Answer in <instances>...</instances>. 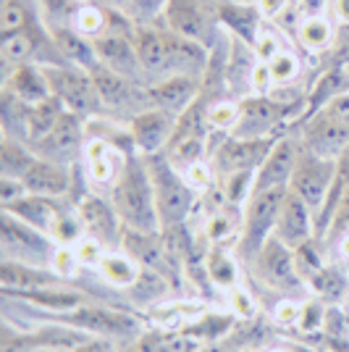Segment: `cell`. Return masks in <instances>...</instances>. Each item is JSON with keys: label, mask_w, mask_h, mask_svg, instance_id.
I'll use <instances>...</instances> for the list:
<instances>
[{"label": "cell", "mask_w": 349, "mask_h": 352, "mask_svg": "<svg viewBox=\"0 0 349 352\" xmlns=\"http://www.w3.org/2000/svg\"><path fill=\"white\" fill-rule=\"evenodd\" d=\"M111 203L116 208L124 229L160 232V216L155 206V190L147 171L145 155L129 153L116 184L111 187Z\"/></svg>", "instance_id": "cell-1"}, {"label": "cell", "mask_w": 349, "mask_h": 352, "mask_svg": "<svg viewBox=\"0 0 349 352\" xmlns=\"http://www.w3.org/2000/svg\"><path fill=\"white\" fill-rule=\"evenodd\" d=\"M147 171L155 190V206H158L160 229L184 226L197 206V190L190 184L184 171H179L174 163L166 158V153L145 155Z\"/></svg>", "instance_id": "cell-2"}, {"label": "cell", "mask_w": 349, "mask_h": 352, "mask_svg": "<svg viewBox=\"0 0 349 352\" xmlns=\"http://www.w3.org/2000/svg\"><path fill=\"white\" fill-rule=\"evenodd\" d=\"M242 103V113H239V124L234 134L229 137H245V140H265V137H281V126L294 124L302 118L307 108V92L300 100H278L271 95H249Z\"/></svg>", "instance_id": "cell-3"}, {"label": "cell", "mask_w": 349, "mask_h": 352, "mask_svg": "<svg viewBox=\"0 0 349 352\" xmlns=\"http://www.w3.org/2000/svg\"><path fill=\"white\" fill-rule=\"evenodd\" d=\"M45 79L50 85V95L58 100L69 113H76L79 118H98L102 111L100 92L95 87V79L87 69L74 66V63H40Z\"/></svg>", "instance_id": "cell-4"}, {"label": "cell", "mask_w": 349, "mask_h": 352, "mask_svg": "<svg viewBox=\"0 0 349 352\" xmlns=\"http://www.w3.org/2000/svg\"><path fill=\"white\" fill-rule=\"evenodd\" d=\"M210 134L213 132H210V124H207V105H205V98L200 95L187 111H181L176 116L174 134H171L163 153L179 171H187L190 166L205 161V155L210 153L207 150Z\"/></svg>", "instance_id": "cell-5"}, {"label": "cell", "mask_w": 349, "mask_h": 352, "mask_svg": "<svg viewBox=\"0 0 349 352\" xmlns=\"http://www.w3.org/2000/svg\"><path fill=\"white\" fill-rule=\"evenodd\" d=\"M289 190H262L252 192L249 200L242 208V226L236 239V255L252 263V258L260 252V248L273 236L276 219L281 203Z\"/></svg>", "instance_id": "cell-6"}, {"label": "cell", "mask_w": 349, "mask_h": 352, "mask_svg": "<svg viewBox=\"0 0 349 352\" xmlns=\"http://www.w3.org/2000/svg\"><path fill=\"white\" fill-rule=\"evenodd\" d=\"M0 250H3L5 261H21V263L50 268L58 245L45 232L16 219L14 213L3 210V216H0Z\"/></svg>", "instance_id": "cell-7"}, {"label": "cell", "mask_w": 349, "mask_h": 352, "mask_svg": "<svg viewBox=\"0 0 349 352\" xmlns=\"http://www.w3.org/2000/svg\"><path fill=\"white\" fill-rule=\"evenodd\" d=\"M47 316H50V321L69 323L74 329H82V331L98 334V337H108L113 342H118V339L131 342L145 331L139 318H134L124 310L102 308V305H92V302L66 310V313H47Z\"/></svg>", "instance_id": "cell-8"}, {"label": "cell", "mask_w": 349, "mask_h": 352, "mask_svg": "<svg viewBox=\"0 0 349 352\" xmlns=\"http://www.w3.org/2000/svg\"><path fill=\"white\" fill-rule=\"evenodd\" d=\"M252 271L268 289H276L291 300H294V294H305L310 289L297 268L294 250L278 242L276 236H271L260 248V252L252 258Z\"/></svg>", "instance_id": "cell-9"}, {"label": "cell", "mask_w": 349, "mask_h": 352, "mask_svg": "<svg viewBox=\"0 0 349 352\" xmlns=\"http://www.w3.org/2000/svg\"><path fill=\"white\" fill-rule=\"evenodd\" d=\"M297 126H300L297 137H300L302 147L318 158L336 161L349 145V124L336 118L334 113H328L326 108H320L313 116L300 118Z\"/></svg>", "instance_id": "cell-10"}, {"label": "cell", "mask_w": 349, "mask_h": 352, "mask_svg": "<svg viewBox=\"0 0 349 352\" xmlns=\"http://www.w3.org/2000/svg\"><path fill=\"white\" fill-rule=\"evenodd\" d=\"M87 145V121L79 118L76 113L63 111V116L58 118V124L45 134L43 140L32 142V150L45 158V161L63 163V166H71L76 158H82Z\"/></svg>", "instance_id": "cell-11"}, {"label": "cell", "mask_w": 349, "mask_h": 352, "mask_svg": "<svg viewBox=\"0 0 349 352\" xmlns=\"http://www.w3.org/2000/svg\"><path fill=\"white\" fill-rule=\"evenodd\" d=\"M74 210L85 226V234L98 239L100 245H105L108 250L121 248L124 239V223L118 219L116 208L111 200H102L100 195L95 192H82L74 203Z\"/></svg>", "instance_id": "cell-12"}, {"label": "cell", "mask_w": 349, "mask_h": 352, "mask_svg": "<svg viewBox=\"0 0 349 352\" xmlns=\"http://www.w3.org/2000/svg\"><path fill=\"white\" fill-rule=\"evenodd\" d=\"M334 174H336V161H328V158H318L313 153H307L302 147V155L297 161V168H294V176H291L289 190L302 197L307 206L318 213L328 192H331V184H334Z\"/></svg>", "instance_id": "cell-13"}, {"label": "cell", "mask_w": 349, "mask_h": 352, "mask_svg": "<svg viewBox=\"0 0 349 352\" xmlns=\"http://www.w3.org/2000/svg\"><path fill=\"white\" fill-rule=\"evenodd\" d=\"M300 155H302L300 137L297 134H281L276 142H273V147H271V153L265 155V161L260 163V168L255 171L252 192L289 190Z\"/></svg>", "instance_id": "cell-14"}, {"label": "cell", "mask_w": 349, "mask_h": 352, "mask_svg": "<svg viewBox=\"0 0 349 352\" xmlns=\"http://www.w3.org/2000/svg\"><path fill=\"white\" fill-rule=\"evenodd\" d=\"M278 137H265V140H245V137H226L210 155V163L216 168V176L223 179L239 171H258L265 155Z\"/></svg>", "instance_id": "cell-15"}, {"label": "cell", "mask_w": 349, "mask_h": 352, "mask_svg": "<svg viewBox=\"0 0 349 352\" xmlns=\"http://www.w3.org/2000/svg\"><path fill=\"white\" fill-rule=\"evenodd\" d=\"M176 126V113L163 108H145L129 118V137L139 155H158L166 150Z\"/></svg>", "instance_id": "cell-16"}, {"label": "cell", "mask_w": 349, "mask_h": 352, "mask_svg": "<svg viewBox=\"0 0 349 352\" xmlns=\"http://www.w3.org/2000/svg\"><path fill=\"white\" fill-rule=\"evenodd\" d=\"M147 105L150 108H163L171 113L187 111L200 95H203V76L197 74H168L163 79H155L145 89Z\"/></svg>", "instance_id": "cell-17"}, {"label": "cell", "mask_w": 349, "mask_h": 352, "mask_svg": "<svg viewBox=\"0 0 349 352\" xmlns=\"http://www.w3.org/2000/svg\"><path fill=\"white\" fill-rule=\"evenodd\" d=\"M273 236L291 250L302 248L310 239H318L315 236V210L307 206L302 197H297L291 190L286 192V197L281 203Z\"/></svg>", "instance_id": "cell-18"}, {"label": "cell", "mask_w": 349, "mask_h": 352, "mask_svg": "<svg viewBox=\"0 0 349 352\" xmlns=\"http://www.w3.org/2000/svg\"><path fill=\"white\" fill-rule=\"evenodd\" d=\"M131 32H105L100 37H95L92 43H95V53H98V60L102 66H108L111 72L121 74L131 82H139L145 69L139 63Z\"/></svg>", "instance_id": "cell-19"}, {"label": "cell", "mask_w": 349, "mask_h": 352, "mask_svg": "<svg viewBox=\"0 0 349 352\" xmlns=\"http://www.w3.org/2000/svg\"><path fill=\"white\" fill-rule=\"evenodd\" d=\"M89 74H92L95 87L100 92L102 108H113V111H116V108H139V111L150 108V105H147V95L137 89V82H131L126 76L111 72V69L102 66V63L92 66Z\"/></svg>", "instance_id": "cell-20"}, {"label": "cell", "mask_w": 349, "mask_h": 352, "mask_svg": "<svg viewBox=\"0 0 349 352\" xmlns=\"http://www.w3.org/2000/svg\"><path fill=\"white\" fill-rule=\"evenodd\" d=\"M131 40L137 47L139 63L147 76H168L171 74V32L150 30V27H134Z\"/></svg>", "instance_id": "cell-21"}, {"label": "cell", "mask_w": 349, "mask_h": 352, "mask_svg": "<svg viewBox=\"0 0 349 352\" xmlns=\"http://www.w3.org/2000/svg\"><path fill=\"white\" fill-rule=\"evenodd\" d=\"M56 284H63V279L53 268L21 263V261H5V258L0 263V287H3L5 297L8 294L34 292V289H45V287H56Z\"/></svg>", "instance_id": "cell-22"}, {"label": "cell", "mask_w": 349, "mask_h": 352, "mask_svg": "<svg viewBox=\"0 0 349 352\" xmlns=\"http://www.w3.org/2000/svg\"><path fill=\"white\" fill-rule=\"evenodd\" d=\"M3 95H8L24 105H37L47 98H53L40 63H21V66L8 69L3 74Z\"/></svg>", "instance_id": "cell-23"}, {"label": "cell", "mask_w": 349, "mask_h": 352, "mask_svg": "<svg viewBox=\"0 0 349 352\" xmlns=\"http://www.w3.org/2000/svg\"><path fill=\"white\" fill-rule=\"evenodd\" d=\"M216 19L236 43H245L255 50L262 32V11L258 3H221Z\"/></svg>", "instance_id": "cell-24"}, {"label": "cell", "mask_w": 349, "mask_h": 352, "mask_svg": "<svg viewBox=\"0 0 349 352\" xmlns=\"http://www.w3.org/2000/svg\"><path fill=\"white\" fill-rule=\"evenodd\" d=\"M126 155H129V153H121L118 147H113L111 142L100 140V137H87V145H85V153H82V161H85V166H87L89 182L113 187L118 174H121V168H124Z\"/></svg>", "instance_id": "cell-25"}, {"label": "cell", "mask_w": 349, "mask_h": 352, "mask_svg": "<svg viewBox=\"0 0 349 352\" xmlns=\"http://www.w3.org/2000/svg\"><path fill=\"white\" fill-rule=\"evenodd\" d=\"M32 195H45V197H63L71 190V171L63 163L45 161L37 155V161L30 166V171L21 176Z\"/></svg>", "instance_id": "cell-26"}, {"label": "cell", "mask_w": 349, "mask_h": 352, "mask_svg": "<svg viewBox=\"0 0 349 352\" xmlns=\"http://www.w3.org/2000/svg\"><path fill=\"white\" fill-rule=\"evenodd\" d=\"M50 34V40L56 45V50H58V56L66 63H74V66H82V69H92V66H98L100 60H98V53H95V43L85 37L79 30H74V27H53V30H47Z\"/></svg>", "instance_id": "cell-27"}, {"label": "cell", "mask_w": 349, "mask_h": 352, "mask_svg": "<svg viewBox=\"0 0 349 352\" xmlns=\"http://www.w3.org/2000/svg\"><path fill=\"white\" fill-rule=\"evenodd\" d=\"M203 339L192 337L190 331H142L131 339L124 352H200Z\"/></svg>", "instance_id": "cell-28"}, {"label": "cell", "mask_w": 349, "mask_h": 352, "mask_svg": "<svg viewBox=\"0 0 349 352\" xmlns=\"http://www.w3.org/2000/svg\"><path fill=\"white\" fill-rule=\"evenodd\" d=\"M166 24L176 34H184L190 40L203 43L205 34V14L197 0H166Z\"/></svg>", "instance_id": "cell-29"}, {"label": "cell", "mask_w": 349, "mask_h": 352, "mask_svg": "<svg viewBox=\"0 0 349 352\" xmlns=\"http://www.w3.org/2000/svg\"><path fill=\"white\" fill-rule=\"evenodd\" d=\"M3 210L14 213L16 219H21L24 223H30V226H34V229H40V232L50 236V226L56 223L63 208H58L56 197H45V195H32L30 192L27 197H21L19 203H14L11 208H3Z\"/></svg>", "instance_id": "cell-30"}, {"label": "cell", "mask_w": 349, "mask_h": 352, "mask_svg": "<svg viewBox=\"0 0 349 352\" xmlns=\"http://www.w3.org/2000/svg\"><path fill=\"white\" fill-rule=\"evenodd\" d=\"M8 297H19L24 302H30L34 308H43L45 313H66L79 305H87L89 297L79 289H69L63 284L56 287H45V289H34V292H21V294H8Z\"/></svg>", "instance_id": "cell-31"}, {"label": "cell", "mask_w": 349, "mask_h": 352, "mask_svg": "<svg viewBox=\"0 0 349 352\" xmlns=\"http://www.w3.org/2000/svg\"><path fill=\"white\" fill-rule=\"evenodd\" d=\"M341 92H349V66H331L328 72L320 74L318 82L307 92V108L302 118L318 113L320 108H326Z\"/></svg>", "instance_id": "cell-32"}, {"label": "cell", "mask_w": 349, "mask_h": 352, "mask_svg": "<svg viewBox=\"0 0 349 352\" xmlns=\"http://www.w3.org/2000/svg\"><path fill=\"white\" fill-rule=\"evenodd\" d=\"M98 268H100L102 279L113 287H134L137 279L142 276V265L126 250H108Z\"/></svg>", "instance_id": "cell-33"}, {"label": "cell", "mask_w": 349, "mask_h": 352, "mask_svg": "<svg viewBox=\"0 0 349 352\" xmlns=\"http://www.w3.org/2000/svg\"><path fill=\"white\" fill-rule=\"evenodd\" d=\"M336 40L334 19L326 14L318 16H305L297 27V43L302 45L310 53H323L328 50Z\"/></svg>", "instance_id": "cell-34"}, {"label": "cell", "mask_w": 349, "mask_h": 352, "mask_svg": "<svg viewBox=\"0 0 349 352\" xmlns=\"http://www.w3.org/2000/svg\"><path fill=\"white\" fill-rule=\"evenodd\" d=\"M37 161V153L30 145H24L21 140H16L11 134H3L0 142V176H21L30 171V166Z\"/></svg>", "instance_id": "cell-35"}, {"label": "cell", "mask_w": 349, "mask_h": 352, "mask_svg": "<svg viewBox=\"0 0 349 352\" xmlns=\"http://www.w3.org/2000/svg\"><path fill=\"white\" fill-rule=\"evenodd\" d=\"M37 50H40L37 37L30 30L16 32L11 37H0V56L5 63V72L14 66H21V63H34Z\"/></svg>", "instance_id": "cell-36"}, {"label": "cell", "mask_w": 349, "mask_h": 352, "mask_svg": "<svg viewBox=\"0 0 349 352\" xmlns=\"http://www.w3.org/2000/svg\"><path fill=\"white\" fill-rule=\"evenodd\" d=\"M111 11H105L98 3H82L79 11L74 16V30H79L85 37L95 40L105 32H111Z\"/></svg>", "instance_id": "cell-37"}, {"label": "cell", "mask_w": 349, "mask_h": 352, "mask_svg": "<svg viewBox=\"0 0 349 352\" xmlns=\"http://www.w3.org/2000/svg\"><path fill=\"white\" fill-rule=\"evenodd\" d=\"M207 276L213 284H218L223 289H232L239 284V271H236V261H234V255H229L226 250L221 248H213L207 252Z\"/></svg>", "instance_id": "cell-38"}, {"label": "cell", "mask_w": 349, "mask_h": 352, "mask_svg": "<svg viewBox=\"0 0 349 352\" xmlns=\"http://www.w3.org/2000/svg\"><path fill=\"white\" fill-rule=\"evenodd\" d=\"M239 113H242V103L239 100H218V103H207V124L210 132L216 134H234L236 124H239Z\"/></svg>", "instance_id": "cell-39"}, {"label": "cell", "mask_w": 349, "mask_h": 352, "mask_svg": "<svg viewBox=\"0 0 349 352\" xmlns=\"http://www.w3.org/2000/svg\"><path fill=\"white\" fill-rule=\"evenodd\" d=\"M85 236V226L76 216V210H60L56 223L50 226V239L58 248H74Z\"/></svg>", "instance_id": "cell-40"}, {"label": "cell", "mask_w": 349, "mask_h": 352, "mask_svg": "<svg viewBox=\"0 0 349 352\" xmlns=\"http://www.w3.org/2000/svg\"><path fill=\"white\" fill-rule=\"evenodd\" d=\"M268 72L273 76V85L276 87H286V85H291L300 76L302 60L297 58L291 50H281V53H276L273 58L268 60Z\"/></svg>", "instance_id": "cell-41"}, {"label": "cell", "mask_w": 349, "mask_h": 352, "mask_svg": "<svg viewBox=\"0 0 349 352\" xmlns=\"http://www.w3.org/2000/svg\"><path fill=\"white\" fill-rule=\"evenodd\" d=\"M24 30H30V16L24 11V6L16 0H5L3 16H0V37H11V34Z\"/></svg>", "instance_id": "cell-42"}, {"label": "cell", "mask_w": 349, "mask_h": 352, "mask_svg": "<svg viewBox=\"0 0 349 352\" xmlns=\"http://www.w3.org/2000/svg\"><path fill=\"white\" fill-rule=\"evenodd\" d=\"M323 323H326V310H323V305H320L315 297H313V300H305L302 308H300L297 326H300L302 331H315V329H323Z\"/></svg>", "instance_id": "cell-43"}, {"label": "cell", "mask_w": 349, "mask_h": 352, "mask_svg": "<svg viewBox=\"0 0 349 352\" xmlns=\"http://www.w3.org/2000/svg\"><path fill=\"white\" fill-rule=\"evenodd\" d=\"M344 234H349V187L344 190L341 200H339V206H336L334 221H331V226H328V232H326V239L339 242Z\"/></svg>", "instance_id": "cell-44"}, {"label": "cell", "mask_w": 349, "mask_h": 352, "mask_svg": "<svg viewBox=\"0 0 349 352\" xmlns=\"http://www.w3.org/2000/svg\"><path fill=\"white\" fill-rule=\"evenodd\" d=\"M229 305H232V316L234 318H255V300H252V294L247 289H242L239 284L229 289Z\"/></svg>", "instance_id": "cell-45"}, {"label": "cell", "mask_w": 349, "mask_h": 352, "mask_svg": "<svg viewBox=\"0 0 349 352\" xmlns=\"http://www.w3.org/2000/svg\"><path fill=\"white\" fill-rule=\"evenodd\" d=\"M30 190L21 179L16 176H0V206L3 208H11L14 203H19L21 197H27Z\"/></svg>", "instance_id": "cell-46"}, {"label": "cell", "mask_w": 349, "mask_h": 352, "mask_svg": "<svg viewBox=\"0 0 349 352\" xmlns=\"http://www.w3.org/2000/svg\"><path fill=\"white\" fill-rule=\"evenodd\" d=\"M79 258H76V252H74V248H58L56 250V255H53V263H50V268L58 274L60 279H71L74 271L79 268Z\"/></svg>", "instance_id": "cell-47"}, {"label": "cell", "mask_w": 349, "mask_h": 352, "mask_svg": "<svg viewBox=\"0 0 349 352\" xmlns=\"http://www.w3.org/2000/svg\"><path fill=\"white\" fill-rule=\"evenodd\" d=\"M284 47L278 45V37L273 34L271 30H265L262 27L260 37H258V43H255V56H258V60H262V63H268V60L273 58L276 53H281Z\"/></svg>", "instance_id": "cell-48"}, {"label": "cell", "mask_w": 349, "mask_h": 352, "mask_svg": "<svg viewBox=\"0 0 349 352\" xmlns=\"http://www.w3.org/2000/svg\"><path fill=\"white\" fill-rule=\"evenodd\" d=\"M328 16L339 27H349V0H328Z\"/></svg>", "instance_id": "cell-49"}, {"label": "cell", "mask_w": 349, "mask_h": 352, "mask_svg": "<svg viewBox=\"0 0 349 352\" xmlns=\"http://www.w3.org/2000/svg\"><path fill=\"white\" fill-rule=\"evenodd\" d=\"M255 3L260 6L262 16H268V19H278V16L284 14L291 3H294V0H255Z\"/></svg>", "instance_id": "cell-50"}, {"label": "cell", "mask_w": 349, "mask_h": 352, "mask_svg": "<svg viewBox=\"0 0 349 352\" xmlns=\"http://www.w3.org/2000/svg\"><path fill=\"white\" fill-rule=\"evenodd\" d=\"M297 11L305 16H318L328 11V0H297Z\"/></svg>", "instance_id": "cell-51"}, {"label": "cell", "mask_w": 349, "mask_h": 352, "mask_svg": "<svg viewBox=\"0 0 349 352\" xmlns=\"http://www.w3.org/2000/svg\"><path fill=\"white\" fill-rule=\"evenodd\" d=\"M27 352H69V350H58V347H32Z\"/></svg>", "instance_id": "cell-52"}, {"label": "cell", "mask_w": 349, "mask_h": 352, "mask_svg": "<svg viewBox=\"0 0 349 352\" xmlns=\"http://www.w3.org/2000/svg\"><path fill=\"white\" fill-rule=\"evenodd\" d=\"M268 352H294V350H284V347H276V350H268Z\"/></svg>", "instance_id": "cell-53"}]
</instances>
